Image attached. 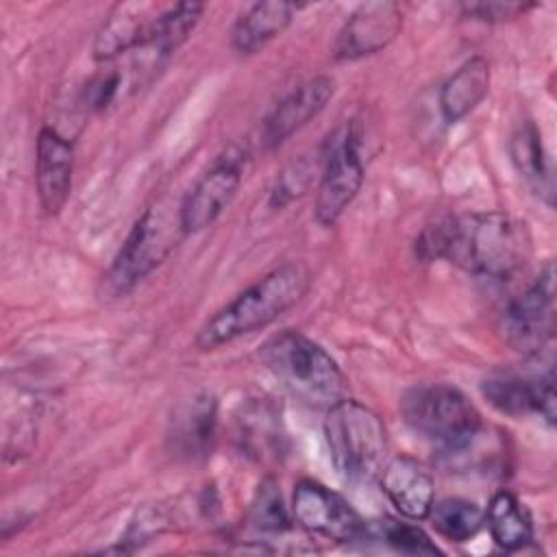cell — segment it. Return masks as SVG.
<instances>
[{"label":"cell","mask_w":557,"mask_h":557,"mask_svg":"<svg viewBox=\"0 0 557 557\" xmlns=\"http://www.w3.org/2000/svg\"><path fill=\"white\" fill-rule=\"evenodd\" d=\"M420 261H446L485 278H511L533 252L529 226L505 211H474L446 215L416 237Z\"/></svg>","instance_id":"1"},{"label":"cell","mask_w":557,"mask_h":557,"mask_svg":"<svg viewBox=\"0 0 557 557\" xmlns=\"http://www.w3.org/2000/svg\"><path fill=\"white\" fill-rule=\"evenodd\" d=\"M309 285L311 272L302 261L272 268L202 322L194 337L196 348L205 352L215 350L270 326L302 300Z\"/></svg>","instance_id":"2"},{"label":"cell","mask_w":557,"mask_h":557,"mask_svg":"<svg viewBox=\"0 0 557 557\" xmlns=\"http://www.w3.org/2000/svg\"><path fill=\"white\" fill-rule=\"evenodd\" d=\"M259 357L281 387L307 409L326 411L346 398L348 381L337 361L300 331L272 335Z\"/></svg>","instance_id":"3"},{"label":"cell","mask_w":557,"mask_h":557,"mask_svg":"<svg viewBox=\"0 0 557 557\" xmlns=\"http://www.w3.org/2000/svg\"><path fill=\"white\" fill-rule=\"evenodd\" d=\"M183 237L187 235L181 222V200L174 205L161 198L146 207L102 276L104 296L120 298L133 292L163 265Z\"/></svg>","instance_id":"4"},{"label":"cell","mask_w":557,"mask_h":557,"mask_svg":"<svg viewBox=\"0 0 557 557\" xmlns=\"http://www.w3.org/2000/svg\"><path fill=\"white\" fill-rule=\"evenodd\" d=\"M324 413V440L337 474L348 483L379 481L387 461V431L381 416L348 396Z\"/></svg>","instance_id":"5"},{"label":"cell","mask_w":557,"mask_h":557,"mask_svg":"<svg viewBox=\"0 0 557 557\" xmlns=\"http://www.w3.org/2000/svg\"><path fill=\"white\" fill-rule=\"evenodd\" d=\"M366 176L363 126L357 117L337 124L320 148V181L313 218L320 226H335L357 198Z\"/></svg>","instance_id":"6"},{"label":"cell","mask_w":557,"mask_h":557,"mask_svg":"<svg viewBox=\"0 0 557 557\" xmlns=\"http://www.w3.org/2000/svg\"><path fill=\"white\" fill-rule=\"evenodd\" d=\"M400 413L413 433L437 444L440 450L459 446L483 426L474 403L444 383L409 387L400 398Z\"/></svg>","instance_id":"7"},{"label":"cell","mask_w":557,"mask_h":557,"mask_svg":"<svg viewBox=\"0 0 557 557\" xmlns=\"http://www.w3.org/2000/svg\"><path fill=\"white\" fill-rule=\"evenodd\" d=\"M503 339L527 357H537L555 335V268L546 261L537 276L500 313Z\"/></svg>","instance_id":"8"},{"label":"cell","mask_w":557,"mask_h":557,"mask_svg":"<svg viewBox=\"0 0 557 557\" xmlns=\"http://www.w3.org/2000/svg\"><path fill=\"white\" fill-rule=\"evenodd\" d=\"M246 152L239 146H228L198 176L191 189L181 198V222L185 235L209 228L233 202L242 185Z\"/></svg>","instance_id":"9"},{"label":"cell","mask_w":557,"mask_h":557,"mask_svg":"<svg viewBox=\"0 0 557 557\" xmlns=\"http://www.w3.org/2000/svg\"><path fill=\"white\" fill-rule=\"evenodd\" d=\"M292 518L311 535L350 544L366 537V520L331 487L313 479H300L292 494Z\"/></svg>","instance_id":"10"},{"label":"cell","mask_w":557,"mask_h":557,"mask_svg":"<svg viewBox=\"0 0 557 557\" xmlns=\"http://www.w3.org/2000/svg\"><path fill=\"white\" fill-rule=\"evenodd\" d=\"M403 28V9L392 0L361 2L333 41L337 61H357L387 48Z\"/></svg>","instance_id":"11"},{"label":"cell","mask_w":557,"mask_h":557,"mask_svg":"<svg viewBox=\"0 0 557 557\" xmlns=\"http://www.w3.org/2000/svg\"><path fill=\"white\" fill-rule=\"evenodd\" d=\"M218 433V398L202 389L183 398L168 420V448L176 459L205 461Z\"/></svg>","instance_id":"12"},{"label":"cell","mask_w":557,"mask_h":557,"mask_svg":"<svg viewBox=\"0 0 557 557\" xmlns=\"http://www.w3.org/2000/svg\"><path fill=\"white\" fill-rule=\"evenodd\" d=\"M485 400L507 416L537 413L550 426L555 424V376L546 374H520V372H494L481 383Z\"/></svg>","instance_id":"13"},{"label":"cell","mask_w":557,"mask_h":557,"mask_svg":"<svg viewBox=\"0 0 557 557\" xmlns=\"http://www.w3.org/2000/svg\"><path fill=\"white\" fill-rule=\"evenodd\" d=\"M74 144L54 126H44L35 141V189L46 215H59L72 191Z\"/></svg>","instance_id":"14"},{"label":"cell","mask_w":557,"mask_h":557,"mask_svg":"<svg viewBox=\"0 0 557 557\" xmlns=\"http://www.w3.org/2000/svg\"><path fill=\"white\" fill-rule=\"evenodd\" d=\"M333 94L335 81L331 76H313L296 85L268 113L261 128L263 146L268 150H274L281 144H285L294 133L305 128L313 117H318L326 109Z\"/></svg>","instance_id":"15"},{"label":"cell","mask_w":557,"mask_h":557,"mask_svg":"<svg viewBox=\"0 0 557 557\" xmlns=\"http://www.w3.org/2000/svg\"><path fill=\"white\" fill-rule=\"evenodd\" d=\"M161 11L163 9L154 4L141 2L115 4L94 37V59L107 63L124 52L146 50L152 41V33Z\"/></svg>","instance_id":"16"},{"label":"cell","mask_w":557,"mask_h":557,"mask_svg":"<svg viewBox=\"0 0 557 557\" xmlns=\"http://www.w3.org/2000/svg\"><path fill=\"white\" fill-rule=\"evenodd\" d=\"M379 483L394 509L407 520H426L435 503L431 470L411 455H396L385 461Z\"/></svg>","instance_id":"17"},{"label":"cell","mask_w":557,"mask_h":557,"mask_svg":"<svg viewBox=\"0 0 557 557\" xmlns=\"http://www.w3.org/2000/svg\"><path fill=\"white\" fill-rule=\"evenodd\" d=\"M239 448L257 461H281L285 455V431L281 413L265 398L242 405L237 416Z\"/></svg>","instance_id":"18"},{"label":"cell","mask_w":557,"mask_h":557,"mask_svg":"<svg viewBox=\"0 0 557 557\" xmlns=\"http://www.w3.org/2000/svg\"><path fill=\"white\" fill-rule=\"evenodd\" d=\"M490 63L474 54L466 59L440 87V113L446 124H457L472 113L490 91Z\"/></svg>","instance_id":"19"},{"label":"cell","mask_w":557,"mask_h":557,"mask_svg":"<svg viewBox=\"0 0 557 557\" xmlns=\"http://www.w3.org/2000/svg\"><path fill=\"white\" fill-rule=\"evenodd\" d=\"M296 4L289 2H255L231 28V46L235 52L250 57L263 50L292 24Z\"/></svg>","instance_id":"20"},{"label":"cell","mask_w":557,"mask_h":557,"mask_svg":"<svg viewBox=\"0 0 557 557\" xmlns=\"http://www.w3.org/2000/svg\"><path fill=\"white\" fill-rule=\"evenodd\" d=\"M483 516L487 531L498 548L516 553L533 542V518L516 494L498 490L490 498Z\"/></svg>","instance_id":"21"},{"label":"cell","mask_w":557,"mask_h":557,"mask_svg":"<svg viewBox=\"0 0 557 557\" xmlns=\"http://www.w3.org/2000/svg\"><path fill=\"white\" fill-rule=\"evenodd\" d=\"M509 154L518 174L546 202L553 205V174L542 135L531 120L516 126L509 139Z\"/></svg>","instance_id":"22"},{"label":"cell","mask_w":557,"mask_h":557,"mask_svg":"<svg viewBox=\"0 0 557 557\" xmlns=\"http://www.w3.org/2000/svg\"><path fill=\"white\" fill-rule=\"evenodd\" d=\"M426 520H431V527L448 542L463 544L470 542L485 524L483 509L461 496H446L442 500H435Z\"/></svg>","instance_id":"23"},{"label":"cell","mask_w":557,"mask_h":557,"mask_svg":"<svg viewBox=\"0 0 557 557\" xmlns=\"http://www.w3.org/2000/svg\"><path fill=\"white\" fill-rule=\"evenodd\" d=\"M202 13L205 4L200 2H178L163 7L152 33V41L146 50H150L157 61H165L189 39Z\"/></svg>","instance_id":"24"},{"label":"cell","mask_w":557,"mask_h":557,"mask_svg":"<svg viewBox=\"0 0 557 557\" xmlns=\"http://www.w3.org/2000/svg\"><path fill=\"white\" fill-rule=\"evenodd\" d=\"M248 522L255 531L259 533H285L292 529V509H287V505L283 503V494L278 490V483L274 476H265L252 500H250V509H248Z\"/></svg>","instance_id":"25"},{"label":"cell","mask_w":557,"mask_h":557,"mask_svg":"<svg viewBox=\"0 0 557 557\" xmlns=\"http://www.w3.org/2000/svg\"><path fill=\"white\" fill-rule=\"evenodd\" d=\"M381 540L385 546H389L396 553L403 555H440L442 550L435 546V542L413 522L396 520V518H383L372 524L366 522V537L363 540Z\"/></svg>","instance_id":"26"},{"label":"cell","mask_w":557,"mask_h":557,"mask_svg":"<svg viewBox=\"0 0 557 557\" xmlns=\"http://www.w3.org/2000/svg\"><path fill=\"white\" fill-rule=\"evenodd\" d=\"M315 168H320V161L315 165V161L311 163L309 159H298L292 161L278 176L276 183L270 191V207L274 211H281L285 205H289L292 200H296L298 196L305 194V189L313 183V172Z\"/></svg>","instance_id":"27"},{"label":"cell","mask_w":557,"mask_h":557,"mask_svg":"<svg viewBox=\"0 0 557 557\" xmlns=\"http://www.w3.org/2000/svg\"><path fill=\"white\" fill-rule=\"evenodd\" d=\"M535 2H505V0H487V2H461V15L476 22L500 24L516 17H522L527 11L535 9Z\"/></svg>","instance_id":"28"},{"label":"cell","mask_w":557,"mask_h":557,"mask_svg":"<svg viewBox=\"0 0 557 557\" xmlns=\"http://www.w3.org/2000/svg\"><path fill=\"white\" fill-rule=\"evenodd\" d=\"M117 89H120V74L117 72H102V74H96L85 91H83V104L85 109L89 111H104L117 96Z\"/></svg>","instance_id":"29"}]
</instances>
